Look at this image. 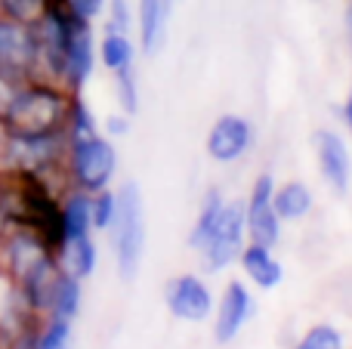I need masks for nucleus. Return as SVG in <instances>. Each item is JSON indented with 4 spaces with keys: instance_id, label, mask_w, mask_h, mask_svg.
<instances>
[{
    "instance_id": "obj_6",
    "label": "nucleus",
    "mask_w": 352,
    "mask_h": 349,
    "mask_svg": "<svg viewBox=\"0 0 352 349\" xmlns=\"http://www.w3.org/2000/svg\"><path fill=\"white\" fill-rule=\"evenodd\" d=\"M37 31L34 25L0 16V68L16 78H37Z\"/></svg>"
},
{
    "instance_id": "obj_30",
    "label": "nucleus",
    "mask_w": 352,
    "mask_h": 349,
    "mask_svg": "<svg viewBox=\"0 0 352 349\" xmlns=\"http://www.w3.org/2000/svg\"><path fill=\"white\" fill-rule=\"evenodd\" d=\"M130 133V115L121 111V115H109L105 117V136H127Z\"/></svg>"
},
{
    "instance_id": "obj_17",
    "label": "nucleus",
    "mask_w": 352,
    "mask_h": 349,
    "mask_svg": "<svg viewBox=\"0 0 352 349\" xmlns=\"http://www.w3.org/2000/svg\"><path fill=\"white\" fill-rule=\"evenodd\" d=\"M136 53H140V43L133 41V34L105 31L102 41H99V62H102L111 74L121 71V68L136 65Z\"/></svg>"
},
{
    "instance_id": "obj_5",
    "label": "nucleus",
    "mask_w": 352,
    "mask_h": 349,
    "mask_svg": "<svg viewBox=\"0 0 352 349\" xmlns=\"http://www.w3.org/2000/svg\"><path fill=\"white\" fill-rule=\"evenodd\" d=\"M244 232H248V214H244L241 201H229L219 214L217 226H213L207 245L201 247L207 266L210 269H226L229 263H235L244 251Z\"/></svg>"
},
{
    "instance_id": "obj_26",
    "label": "nucleus",
    "mask_w": 352,
    "mask_h": 349,
    "mask_svg": "<svg viewBox=\"0 0 352 349\" xmlns=\"http://www.w3.org/2000/svg\"><path fill=\"white\" fill-rule=\"evenodd\" d=\"M294 349H343V334L334 325L322 322V325H312L303 337L297 340Z\"/></svg>"
},
{
    "instance_id": "obj_20",
    "label": "nucleus",
    "mask_w": 352,
    "mask_h": 349,
    "mask_svg": "<svg viewBox=\"0 0 352 349\" xmlns=\"http://www.w3.org/2000/svg\"><path fill=\"white\" fill-rule=\"evenodd\" d=\"M96 260H99V251H96V241H93V235H84V238L68 241L65 251H62V263H65V269L74 272L78 278L93 275V269H96Z\"/></svg>"
},
{
    "instance_id": "obj_12",
    "label": "nucleus",
    "mask_w": 352,
    "mask_h": 349,
    "mask_svg": "<svg viewBox=\"0 0 352 349\" xmlns=\"http://www.w3.org/2000/svg\"><path fill=\"white\" fill-rule=\"evenodd\" d=\"M254 315V300H250V291L244 288L241 282H229L226 284V294L217 306V325H213V334H217L219 344H229L241 334V328L248 325V319Z\"/></svg>"
},
{
    "instance_id": "obj_3",
    "label": "nucleus",
    "mask_w": 352,
    "mask_h": 349,
    "mask_svg": "<svg viewBox=\"0 0 352 349\" xmlns=\"http://www.w3.org/2000/svg\"><path fill=\"white\" fill-rule=\"evenodd\" d=\"M111 235H115L118 272L121 278H133L146 254V204L136 183H124L118 192V216Z\"/></svg>"
},
{
    "instance_id": "obj_34",
    "label": "nucleus",
    "mask_w": 352,
    "mask_h": 349,
    "mask_svg": "<svg viewBox=\"0 0 352 349\" xmlns=\"http://www.w3.org/2000/svg\"><path fill=\"white\" fill-rule=\"evenodd\" d=\"M0 349H6V340L3 337H0Z\"/></svg>"
},
{
    "instance_id": "obj_33",
    "label": "nucleus",
    "mask_w": 352,
    "mask_h": 349,
    "mask_svg": "<svg viewBox=\"0 0 352 349\" xmlns=\"http://www.w3.org/2000/svg\"><path fill=\"white\" fill-rule=\"evenodd\" d=\"M3 142H6V127H3V117H0V148H3Z\"/></svg>"
},
{
    "instance_id": "obj_31",
    "label": "nucleus",
    "mask_w": 352,
    "mask_h": 349,
    "mask_svg": "<svg viewBox=\"0 0 352 349\" xmlns=\"http://www.w3.org/2000/svg\"><path fill=\"white\" fill-rule=\"evenodd\" d=\"M340 121H343V127H346L349 136H352V87H349L346 99H343V105H340Z\"/></svg>"
},
{
    "instance_id": "obj_10",
    "label": "nucleus",
    "mask_w": 352,
    "mask_h": 349,
    "mask_svg": "<svg viewBox=\"0 0 352 349\" xmlns=\"http://www.w3.org/2000/svg\"><path fill=\"white\" fill-rule=\"evenodd\" d=\"M99 62V41L93 34V22H84L74 34L72 47L65 56V68H62V87L72 93H84V87L90 84L93 71Z\"/></svg>"
},
{
    "instance_id": "obj_2",
    "label": "nucleus",
    "mask_w": 352,
    "mask_h": 349,
    "mask_svg": "<svg viewBox=\"0 0 352 349\" xmlns=\"http://www.w3.org/2000/svg\"><path fill=\"white\" fill-rule=\"evenodd\" d=\"M72 90L59 80L47 78H28L22 80L16 99L10 102L3 115L6 133L16 136H43V133H62L68 121V105H72Z\"/></svg>"
},
{
    "instance_id": "obj_24",
    "label": "nucleus",
    "mask_w": 352,
    "mask_h": 349,
    "mask_svg": "<svg viewBox=\"0 0 352 349\" xmlns=\"http://www.w3.org/2000/svg\"><path fill=\"white\" fill-rule=\"evenodd\" d=\"M47 10L50 0H0V16L16 19V22L25 25H37Z\"/></svg>"
},
{
    "instance_id": "obj_18",
    "label": "nucleus",
    "mask_w": 352,
    "mask_h": 349,
    "mask_svg": "<svg viewBox=\"0 0 352 349\" xmlns=\"http://www.w3.org/2000/svg\"><path fill=\"white\" fill-rule=\"evenodd\" d=\"M80 297H84V291H80V278L62 266L59 275H56V284H53V303H50V313L65 315V319H78Z\"/></svg>"
},
{
    "instance_id": "obj_27",
    "label": "nucleus",
    "mask_w": 352,
    "mask_h": 349,
    "mask_svg": "<svg viewBox=\"0 0 352 349\" xmlns=\"http://www.w3.org/2000/svg\"><path fill=\"white\" fill-rule=\"evenodd\" d=\"M118 216V195L109 189L93 192V229H111Z\"/></svg>"
},
{
    "instance_id": "obj_11",
    "label": "nucleus",
    "mask_w": 352,
    "mask_h": 349,
    "mask_svg": "<svg viewBox=\"0 0 352 349\" xmlns=\"http://www.w3.org/2000/svg\"><path fill=\"white\" fill-rule=\"evenodd\" d=\"M167 309L182 322H204L213 313V294L198 275H176L167 284Z\"/></svg>"
},
{
    "instance_id": "obj_8",
    "label": "nucleus",
    "mask_w": 352,
    "mask_h": 349,
    "mask_svg": "<svg viewBox=\"0 0 352 349\" xmlns=\"http://www.w3.org/2000/svg\"><path fill=\"white\" fill-rule=\"evenodd\" d=\"M254 148V124L244 115H219L207 133V155L219 164H235Z\"/></svg>"
},
{
    "instance_id": "obj_21",
    "label": "nucleus",
    "mask_w": 352,
    "mask_h": 349,
    "mask_svg": "<svg viewBox=\"0 0 352 349\" xmlns=\"http://www.w3.org/2000/svg\"><path fill=\"white\" fill-rule=\"evenodd\" d=\"M65 133H68V139H87V136H96V133H99L96 117H93L90 105L84 102V96H80V93H74V96H72V105H68Z\"/></svg>"
},
{
    "instance_id": "obj_28",
    "label": "nucleus",
    "mask_w": 352,
    "mask_h": 349,
    "mask_svg": "<svg viewBox=\"0 0 352 349\" xmlns=\"http://www.w3.org/2000/svg\"><path fill=\"white\" fill-rule=\"evenodd\" d=\"M65 3L74 16L87 19V22H96V19L105 12V3H109V0H65Z\"/></svg>"
},
{
    "instance_id": "obj_19",
    "label": "nucleus",
    "mask_w": 352,
    "mask_h": 349,
    "mask_svg": "<svg viewBox=\"0 0 352 349\" xmlns=\"http://www.w3.org/2000/svg\"><path fill=\"white\" fill-rule=\"evenodd\" d=\"M226 207V198L219 195V189H210L204 195V201H201V210H198V220H195L192 232H188V247H195V251H201V247L207 245V238H210L213 226H217L219 214H223Z\"/></svg>"
},
{
    "instance_id": "obj_13",
    "label": "nucleus",
    "mask_w": 352,
    "mask_h": 349,
    "mask_svg": "<svg viewBox=\"0 0 352 349\" xmlns=\"http://www.w3.org/2000/svg\"><path fill=\"white\" fill-rule=\"evenodd\" d=\"M173 0H136V43L146 56H155L167 41Z\"/></svg>"
},
{
    "instance_id": "obj_29",
    "label": "nucleus",
    "mask_w": 352,
    "mask_h": 349,
    "mask_svg": "<svg viewBox=\"0 0 352 349\" xmlns=\"http://www.w3.org/2000/svg\"><path fill=\"white\" fill-rule=\"evenodd\" d=\"M19 87H22V78H16V74H10V71H3V68H0V117L6 115L10 102L16 99Z\"/></svg>"
},
{
    "instance_id": "obj_15",
    "label": "nucleus",
    "mask_w": 352,
    "mask_h": 349,
    "mask_svg": "<svg viewBox=\"0 0 352 349\" xmlns=\"http://www.w3.org/2000/svg\"><path fill=\"white\" fill-rule=\"evenodd\" d=\"M238 260H241L244 272L250 275V282H254L256 288L269 291V288H275V284H281L285 269H281V263L275 260L272 247H263V245H256V241H250V245H244Z\"/></svg>"
},
{
    "instance_id": "obj_23",
    "label": "nucleus",
    "mask_w": 352,
    "mask_h": 349,
    "mask_svg": "<svg viewBox=\"0 0 352 349\" xmlns=\"http://www.w3.org/2000/svg\"><path fill=\"white\" fill-rule=\"evenodd\" d=\"M115 93L121 111H127L130 117L140 111V78H136V65L115 71Z\"/></svg>"
},
{
    "instance_id": "obj_7",
    "label": "nucleus",
    "mask_w": 352,
    "mask_h": 349,
    "mask_svg": "<svg viewBox=\"0 0 352 349\" xmlns=\"http://www.w3.org/2000/svg\"><path fill=\"white\" fill-rule=\"evenodd\" d=\"M275 179L272 173H260L250 189V198L244 204V214H248V232L250 241L263 247H275L281 241V216L275 214Z\"/></svg>"
},
{
    "instance_id": "obj_1",
    "label": "nucleus",
    "mask_w": 352,
    "mask_h": 349,
    "mask_svg": "<svg viewBox=\"0 0 352 349\" xmlns=\"http://www.w3.org/2000/svg\"><path fill=\"white\" fill-rule=\"evenodd\" d=\"M62 269L56 251L25 226L0 229V275L10 282V291L37 315L50 313L53 284Z\"/></svg>"
},
{
    "instance_id": "obj_9",
    "label": "nucleus",
    "mask_w": 352,
    "mask_h": 349,
    "mask_svg": "<svg viewBox=\"0 0 352 349\" xmlns=\"http://www.w3.org/2000/svg\"><path fill=\"white\" fill-rule=\"evenodd\" d=\"M312 142H316V158H318V170H322L324 183L331 185V192L346 195L352 183V155H349L346 139L337 130L324 127V130H316Z\"/></svg>"
},
{
    "instance_id": "obj_4",
    "label": "nucleus",
    "mask_w": 352,
    "mask_h": 349,
    "mask_svg": "<svg viewBox=\"0 0 352 349\" xmlns=\"http://www.w3.org/2000/svg\"><path fill=\"white\" fill-rule=\"evenodd\" d=\"M118 170V152L111 146L109 136L96 133L87 139H68V161H65V177L68 185L84 192H102L115 179Z\"/></svg>"
},
{
    "instance_id": "obj_32",
    "label": "nucleus",
    "mask_w": 352,
    "mask_h": 349,
    "mask_svg": "<svg viewBox=\"0 0 352 349\" xmlns=\"http://www.w3.org/2000/svg\"><path fill=\"white\" fill-rule=\"evenodd\" d=\"M343 34H346V47L352 53V0L346 3V10H343Z\"/></svg>"
},
{
    "instance_id": "obj_16",
    "label": "nucleus",
    "mask_w": 352,
    "mask_h": 349,
    "mask_svg": "<svg viewBox=\"0 0 352 349\" xmlns=\"http://www.w3.org/2000/svg\"><path fill=\"white\" fill-rule=\"evenodd\" d=\"M312 201H316V198H312L309 185L300 183V179H291V183L278 185V189H275V198H272L275 214L281 216V223L303 220V216L312 210Z\"/></svg>"
},
{
    "instance_id": "obj_22",
    "label": "nucleus",
    "mask_w": 352,
    "mask_h": 349,
    "mask_svg": "<svg viewBox=\"0 0 352 349\" xmlns=\"http://www.w3.org/2000/svg\"><path fill=\"white\" fill-rule=\"evenodd\" d=\"M74 319H65V315H43L41 325V349H72L74 340Z\"/></svg>"
},
{
    "instance_id": "obj_25",
    "label": "nucleus",
    "mask_w": 352,
    "mask_h": 349,
    "mask_svg": "<svg viewBox=\"0 0 352 349\" xmlns=\"http://www.w3.org/2000/svg\"><path fill=\"white\" fill-rule=\"evenodd\" d=\"M105 31L133 34L136 31V10L130 0H109V3H105Z\"/></svg>"
},
{
    "instance_id": "obj_14",
    "label": "nucleus",
    "mask_w": 352,
    "mask_h": 349,
    "mask_svg": "<svg viewBox=\"0 0 352 349\" xmlns=\"http://www.w3.org/2000/svg\"><path fill=\"white\" fill-rule=\"evenodd\" d=\"M62 229H65V245L93 232V195L90 192L74 189V185L65 189V195H62Z\"/></svg>"
}]
</instances>
